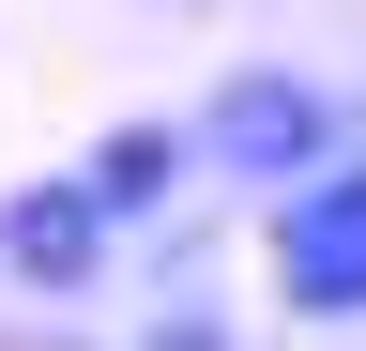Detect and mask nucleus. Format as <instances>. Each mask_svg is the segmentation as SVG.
<instances>
[{
    "instance_id": "nucleus-1",
    "label": "nucleus",
    "mask_w": 366,
    "mask_h": 351,
    "mask_svg": "<svg viewBox=\"0 0 366 351\" xmlns=\"http://www.w3.org/2000/svg\"><path fill=\"white\" fill-rule=\"evenodd\" d=\"M199 153H214V184H305L320 153H351L336 138V92L320 76H290V61H229L214 76V107H199Z\"/></svg>"
},
{
    "instance_id": "nucleus-2",
    "label": "nucleus",
    "mask_w": 366,
    "mask_h": 351,
    "mask_svg": "<svg viewBox=\"0 0 366 351\" xmlns=\"http://www.w3.org/2000/svg\"><path fill=\"white\" fill-rule=\"evenodd\" d=\"M274 305L366 321V153H320L305 184H274Z\"/></svg>"
},
{
    "instance_id": "nucleus-3",
    "label": "nucleus",
    "mask_w": 366,
    "mask_h": 351,
    "mask_svg": "<svg viewBox=\"0 0 366 351\" xmlns=\"http://www.w3.org/2000/svg\"><path fill=\"white\" fill-rule=\"evenodd\" d=\"M107 244H122V214L92 199V168H46V184L0 199V275L46 290V305H76L92 275H107Z\"/></svg>"
},
{
    "instance_id": "nucleus-4",
    "label": "nucleus",
    "mask_w": 366,
    "mask_h": 351,
    "mask_svg": "<svg viewBox=\"0 0 366 351\" xmlns=\"http://www.w3.org/2000/svg\"><path fill=\"white\" fill-rule=\"evenodd\" d=\"M76 168H92V199H107L122 229H137V214H168V199L199 184L214 153H199V122H168V107H137V122H107V138H92Z\"/></svg>"
}]
</instances>
